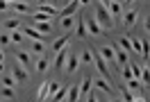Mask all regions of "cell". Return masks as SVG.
Masks as SVG:
<instances>
[{"label": "cell", "instance_id": "6da1fadb", "mask_svg": "<svg viewBox=\"0 0 150 102\" xmlns=\"http://www.w3.org/2000/svg\"><path fill=\"white\" fill-rule=\"evenodd\" d=\"M96 20L103 25V30H107V27H112V25H114V18L109 16V11H107V7H105L103 2L96 5Z\"/></svg>", "mask_w": 150, "mask_h": 102}, {"label": "cell", "instance_id": "7a4b0ae2", "mask_svg": "<svg viewBox=\"0 0 150 102\" xmlns=\"http://www.w3.org/2000/svg\"><path fill=\"white\" fill-rule=\"evenodd\" d=\"M84 25H86V34H93V37H100L105 30L103 25L96 20V16H91V18H84Z\"/></svg>", "mask_w": 150, "mask_h": 102}, {"label": "cell", "instance_id": "3957f363", "mask_svg": "<svg viewBox=\"0 0 150 102\" xmlns=\"http://www.w3.org/2000/svg\"><path fill=\"white\" fill-rule=\"evenodd\" d=\"M137 18H139V11L137 9H127L125 14H123V27H134L137 25Z\"/></svg>", "mask_w": 150, "mask_h": 102}, {"label": "cell", "instance_id": "277c9868", "mask_svg": "<svg viewBox=\"0 0 150 102\" xmlns=\"http://www.w3.org/2000/svg\"><path fill=\"white\" fill-rule=\"evenodd\" d=\"M98 55L105 59V64H116V55H114V50L109 46H103L100 50H98Z\"/></svg>", "mask_w": 150, "mask_h": 102}, {"label": "cell", "instance_id": "5b68a950", "mask_svg": "<svg viewBox=\"0 0 150 102\" xmlns=\"http://www.w3.org/2000/svg\"><path fill=\"white\" fill-rule=\"evenodd\" d=\"M77 7H80V0H73V2H68V5H66L64 9L59 11V18H66V16H73Z\"/></svg>", "mask_w": 150, "mask_h": 102}, {"label": "cell", "instance_id": "8992f818", "mask_svg": "<svg viewBox=\"0 0 150 102\" xmlns=\"http://www.w3.org/2000/svg\"><path fill=\"white\" fill-rule=\"evenodd\" d=\"M103 5L107 7L109 16H121V14H123V5H121V2H116V0H114V2H103Z\"/></svg>", "mask_w": 150, "mask_h": 102}, {"label": "cell", "instance_id": "52a82bcc", "mask_svg": "<svg viewBox=\"0 0 150 102\" xmlns=\"http://www.w3.org/2000/svg\"><path fill=\"white\" fill-rule=\"evenodd\" d=\"M11 77H14V79H16V82H28V70H25V68H23V66H16V68H14V73H11Z\"/></svg>", "mask_w": 150, "mask_h": 102}, {"label": "cell", "instance_id": "ba28073f", "mask_svg": "<svg viewBox=\"0 0 150 102\" xmlns=\"http://www.w3.org/2000/svg\"><path fill=\"white\" fill-rule=\"evenodd\" d=\"M77 64H80V57H75V55H68V59H66V66H64V70H66V73H75Z\"/></svg>", "mask_w": 150, "mask_h": 102}, {"label": "cell", "instance_id": "9c48e42d", "mask_svg": "<svg viewBox=\"0 0 150 102\" xmlns=\"http://www.w3.org/2000/svg\"><path fill=\"white\" fill-rule=\"evenodd\" d=\"M68 41H71V34H64V37H59V39H57V41H55V46H52V48H55V55H59V52L64 50Z\"/></svg>", "mask_w": 150, "mask_h": 102}, {"label": "cell", "instance_id": "30bf717a", "mask_svg": "<svg viewBox=\"0 0 150 102\" xmlns=\"http://www.w3.org/2000/svg\"><path fill=\"white\" fill-rule=\"evenodd\" d=\"M89 93H91V77H84V79L80 82V95L89 98Z\"/></svg>", "mask_w": 150, "mask_h": 102}, {"label": "cell", "instance_id": "8fae6325", "mask_svg": "<svg viewBox=\"0 0 150 102\" xmlns=\"http://www.w3.org/2000/svg\"><path fill=\"white\" fill-rule=\"evenodd\" d=\"M18 27H23V25H21V20H16V18H9V20H5V23H2V30H5V32H7V30L16 32Z\"/></svg>", "mask_w": 150, "mask_h": 102}, {"label": "cell", "instance_id": "7c38bea8", "mask_svg": "<svg viewBox=\"0 0 150 102\" xmlns=\"http://www.w3.org/2000/svg\"><path fill=\"white\" fill-rule=\"evenodd\" d=\"M48 95H50V82H43V86L39 89V102H46L48 100Z\"/></svg>", "mask_w": 150, "mask_h": 102}, {"label": "cell", "instance_id": "4fadbf2b", "mask_svg": "<svg viewBox=\"0 0 150 102\" xmlns=\"http://www.w3.org/2000/svg\"><path fill=\"white\" fill-rule=\"evenodd\" d=\"M14 55H16V61H18L23 68H25V66H30V55H28V52H23V50H16Z\"/></svg>", "mask_w": 150, "mask_h": 102}, {"label": "cell", "instance_id": "5bb4252c", "mask_svg": "<svg viewBox=\"0 0 150 102\" xmlns=\"http://www.w3.org/2000/svg\"><path fill=\"white\" fill-rule=\"evenodd\" d=\"M59 27H62V30H73V27H75V16L59 18Z\"/></svg>", "mask_w": 150, "mask_h": 102}, {"label": "cell", "instance_id": "9a60e30c", "mask_svg": "<svg viewBox=\"0 0 150 102\" xmlns=\"http://www.w3.org/2000/svg\"><path fill=\"white\" fill-rule=\"evenodd\" d=\"M66 59H68V52H66V50H62L59 55H55V64H52V66H57V68H64V66H66Z\"/></svg>", "mask_w": 150, "mask_h": 102}, {"label": "cell", "instance_id": "2e32d148", "mask_svg": "<svg viewBox=\"0 0 150 102\" xmlns=\"http://www.w3.org/2000/svg\"><path fill=\"white\" fill-rule=\"evenodd\" d=\"M39 11H41V14H48V16H57V9L50 2H41V5H39Z\"/></svg>", "mask_w": 150, "mask_h": 102}, {"label": "cell", "instance_id": "e0dca14e", "mask_svg": "<svg viewBox=\"0 0 150 102\" xmlns=\"http://www.w3.org/2000/svg\"><path fill=\"white\" fill-rule=\"evenodd\" d=\"M93 86H98L100 91H105V93H112L114 89H112V84L107 82V79H93Z\"/></svg>", "mask_w": 150, "mask_h": 102}, {"label": "cell", "instance_id": "ac0fdd59", "mask_svg": "<svg viewBox=\"0 0 150 102\" xmlns=\"http://www.w3.org/2000/svg\"><path fill=\"white\" fill-rule=\"evenodd\" d=\"M75 27H77V30H75V37H77V39H84V37H86V25H84V18H80V20H77V25H75Z\"/></svg>", "mask_w": 150, "mask_h": 102}, {"label": "cell", "instance_id": "d6986e66", "mask_svg": "<svg viewBox=\"0 0 150 102\" xmlns=\"http://www.w3.org/2000/svg\"><path fill=\"white\" fill-rule=\"evenodd\" d=\"M11 7H14V11H18V14H30V5L28 2H11Z\"/></svg>", "mask_w": 150, "mask_h": 102}, {"label": "cell", "instance_id": "ffe728a7", "mask_svg": "<svg viewBox=\"0 0 150 102\" xmlns=\"http://www.w3.org/2000/svg\"><path fill=\"white\" fill-rule=\"evenodd\" d=\"M116 46L121 48L123 52H130V50H132V39H127V37H123V39H118V43H116Z\"/></svg>", "mask_w": 150, "mask_h": 102}, {"label": "cell", "instance_id": "44dd1931", "mask_svg": "<svg viewBox=\"0 0 150 102\" xmlns=\"http://www.w3.org/2000/svg\"><path fill=\"white\" fill-rule=\"evenodd\" d=\"M66 98H68V102H77V98H80V86H71Z\"/></svg>", "mask_w": 150, "mask_h": 102}, {"label": "cell", "instance_id": "7402d4cb", "mask_svg": "<svg viewBox=\"0 0 150 102\" xmlns=\"http://www.w3.org/2000/svg\"><path fill=\"white\" fill-rule=\"evenodd\" d=\"M50 66H52V64H50L48 59H43V57H41V59L37 61V73H46V70L50 68Z\"/></svg>", "mask_w": 150, "mask_h": 102}, {"label": "cell", "instance_id": "603a6c76", "mask_svg": "<svg viewBox=\"0 0 150 102\" xmlns=\"http://www.w3.org/2000/svg\"><path fill=\"white\" fill-rule=\"evenodd\" d=\"M121 100H123V102H134V95H132L130 89H125V86L121 89Z\"/></svg>", "mask_w": 150, "mask_h": 102}, {"label": "cell", "instance_id": "cb8c5ba5", "mask_svg": "<svg viewBox=\"0 0 150 102\" xmlns=\"http://www.w3.org/2000/svg\"><path fill=\"white\" fill-rule=\"evenodd\" d=\"M80 61H82V64H93V52H91V50H84V52L80 55Z\"/></svg>", "mask_w": 150, "mask_h": 102}, {"label": "cell", "instance_id": "d4e9b609", "mask_svg": "<svg viewBox=\"0 0 150 102\" xmlns=\"http://www.w3.org/2000/svg\"><path fill=\"white\" fill-rule=\"evenodd\" d=\"M141 55L146 57V59L150 57V41L148 39H141Z\"/></svg>", "mask_w": 150, "mask_h": 102}, {"label": "cell", "instance_id": "484cf974", "mask_svg": "<svg viewBox=\"0 0 150 102\" xmlns=\"http://www.w3.org/2000/svg\"><path fill=\"white\" fill-rule=\"evenodd\" d=\"M25 34H28L30 39H34V41H41V34H39L37 27H25Z\"/></svg>", "mask_w": 150, "mask_h": 102}, {"label": "cell", "instance_id": "4316f807", "mask_svg": "<svg viewBox=\"0 0 150 102\" xmlns=\"http://www.w3.org/2000/svg\"><path fill=\"white\" fill-rule=\"evenodd\" d=\"M43 41H32V52L34 55H43Z\"/></svg>", "mask_w": 150, "mask_h": 102}, {"label": "cell", "instance_id": "83f0119b", "mask_svg": "<svg viewBox=\"0 0 150 102\" xmlns=\"http://www.w3.org/2000/svg\"><path fill=\"white\" fill-rule=\"evenodd\" d=\"M141 82L150 86V68H148V66H143V68H141Z\"/></svg>", "mask_w": 150, "mask_h": 102}, {"label": "cell", "instance_id": "f1b7e54d", "mask_svg": "<svg viewBox=\"0 0 150 102\" xmlns=\"http://www.w3.org/2000/svg\"><path fill=\"white\" fill-rule=\"evenodd\" d=\"M52 16H48V14H41V11H34V20L37 23H50Z\"/></svg>", "mask_w": 150, "mask_h": 102}, {"label": "cell", "instance_id": "f546056e", "mask_svg": "<svg viewBox=\"0 0 150 102\" xmlns=\"http://www.w3.org/2000/svg\"><path fill=\"white\" fill-rule=\"evenodd\" d=\"M130 70H132V77L141 82V66H137V64H132V61H130Z\"/></svg>", "mask_w": 150, "mask_h": 102}, {"label": "cell", "instance_id": "4dcf8cb0", "mask_svg": "<svg viewBox=\"0 0 150 102\" xmlns=\"http://www.w3.org/2000/svg\"><path fill=\"white\" fill-rule=\"evenodd\" d=\"M16 79H14V77H11V75H7V77H2V86H7V89H14V86H16Z\"/></svg>", "mask_w": 150, "mask_h": 102}, {"label": "cell", "instance_id": "1f68e13d", "mask_svg": "<svg viewBox=\"0 0 150 102\" xmlns=\"http://www.w3.org/2000/svg\"><path fill=\"white\" fill-rule=\"evenodd\" d=\"M9 43H11V37L2 30V32H0V46H9Z\"/></svg>", "mask_w": 150, "mask_h": 102}, {"label": "cell", "instance_id": "d6a6232c", "mask_svg": "<svg viewBox=\"0 0 150 102\" xmlns=\"http://www.w3.org/2000/svg\"><path fill=\"white\" fill-rule=\"evenodd\" d=\"M37 27H39V34H48L50 32V23H37Z\"/></svg>", "mask_w": 150, "mask_h": 102}, {"label": "cell", "instance_id": "836d02e7", "mask_svg": "<svg viewBox=\"0 0 150 102\" xmlns=\"http://www.w3.org/2000/svg\"><path fill=\"white\" fill-rule=\"evenodd\" d=\"M66 95H68V89H66V86H62V89H59V91H57V95H55V100L59 102V100H64Z\"/></svg>", "mask_w": 150, "mask_h": 102}, {"label": "cell", "instance_id": "e575fe53", "mask_svg": "<svg viewBox=\"0 0 150 102\" xmlns=\"http://www.w3.org/2000/svg\"><path fill=\"white\" fill-rule=\"evenodd\" d=\"M0 98H14V89H7V86H2V91H0Z\"/></svg>", "mask_w": 150, "mask_h": 102}, {"label": "cell", "instance_id": "d590c367", "mask_svg": "<svg viewBox=\"0 0 150 102\" xmlns=\"http://www.w3.org/2000/svg\"><path fill=\"white\" fill-rule=\"evenodd\" d=\"M123 77L127 79V82H132L134 77H132V70H130V66H123Z\"/></svg>", "mask_w": 150, "mask_h": 102}, {"label": "cell", "instance_id": "8d00e7d4", "mask_svg": "<svg viewBox=\"0 0 150 102\" xmlns=\"http://www.w3.org/2000/svg\"><path fill=\"white\" fill-rule=\"evenodd\" d=\"M9 37H11V43H21V39H23V34H21L18 30H16V32H11Z\"/></svg>", "mask_w": 150, "mask_h": 102}, {"label": "cell", "instance_id": "74e56055", "mask_svg": "<svg viewBox=\"0 0 150 102\" xmlns=\"http://www.w3.org/2000/svg\"><path fill=\"white\" fill-rule=\"evenodd\" d=\"M132 50H134V52H141V39H132Z\"/></svg>", "mask_w": 150, "mask_h": 102}, {"label": "cell", "instance_id": "f35d334b", "mask_svg": "<svg viewBox=\"0 0 150 102\" xmlns=\"http://www.w3.org/2000/svg\"><path fill=\"white\" fill-rule=\"evenodd\" d=\"M57 91H59V84L50 82V95H48V98H55V95H57Z\"/></svg>", "mask_w": 150, "mask_h": 102}, {"label": "cell", "instance_id": "ab89813d", "mask_svg": "<svg viewBox=\"0 0 150 102\" xmlns=\"http://www.w3.org/2000/svg\"><path fill=\"white\" fill-rule=\"evenodd\" d=\"M139 86H141V82H139V79H132V82H127V89H130V91H137Z\"/></svg>", "mask_w": 150, "mask_h": 102}, {"label": "cell", "instance_id": "60d3db41", "mask_svg": "<svg viewBox=\"0 0 150 102\" xmlns=\"http://www.w3.org/2000/svg\"><path fill=\"white\" fill-rule=\"evenodd\" d=\"M11 7V2H7V0H0V9L5 11V9H9Z\"/></svg>", "mask_w": 150, "mask_h": 102}, {"label": "cell", "instance_id": "b9f144b4", "mask_svg": "<svg viewBox=\"0 0 150 102\" xmlns=\"http://www.w3.org/2000/svg\"><path fill=\"white\" fill-rule=\"evenodd\" d=\"M86 102H98V98H96L93 93H89V98H86Z\"/></svg>", "mask_w": 150, "mask_h": 102}, {"label": "cell", "instance_id": "7bdbcfd3", "mask_svg": "<svg viewBox=\"0 0 150 102\" xmlns=\"http://www.w3.org/2000/svg\"><path fill=\"white\" fill-rule=\"evenodd\" d=\"M143 25H146V30H150V16H148L146 20H143Z\"/></svg>", "mask_w": 150, "mask_h": 102}, {"label": "cell", "instance_id": "ee69618b", "mask_svg": "<svg viewBox=\"0 0 150 102\" xmlns=\"http://www.w3.org/2000/svg\"><path fill=\"white\" fill-rule=\"evenodd\" d=\"M134 102H148L146 98H134Z\"/></svg>", "mask_w": 150, "mask_h": 102}, {"label": "cell", "instance_id": "f6af8a7d", "mask_svg": "<svg viewBox=\"0 0 150 102\" xmlns=\"http://www.w3.org/2000/svg\"><path fill=\"white\" fill-rule=\"evenodd\" d=\"M2 61H5V52L0 50V64H2Z\"/></svg>", "mask_w": 150, "mask_h": 102}, {"label": "cell", "instance_id": "bcb514c9", "mask_svg": "<svg viewBox=\"0 0 150 102\" xmlns=\"http://www.w3.org/2000/svg\"><path fill=\"white\" fill-rule=\"evenodd\" d=\"M2 70H5V64H0V75H2Z\"/></svg>", "mask_w": 150, "mask_h": 102}, {"label": "cell", "instance_id": "7dc6e473", "mask_svg": "<svg viewBox=\"0 0 150 102\" xmlns=\"http://www.w3.org/2000/svg\"><path fill=\"white\" fill-rule=\"evenodd\" d=\"M100 102H112V100H100Z\"/></svg>", "mask_w": 150, "mask_h": 102}, {"label": "cell", "instance_id": "c3c4849f", "mask_svg": "<svg viewBox=\"0 0 150 102\" xmlns=\"http://www.w3.org/2000/svg\"><path fill=\"white\" fill-rule=\"evenodd\" d=\"M112 102H123V100H112Z\"/></svg>", "mask_w": 150, "mask_h": 102}, {"label": "cell", "instance_id": "681fc988", "mask_svg": "<svg viewBox=\"0 0 150 102\" xmlns=\"http://www.w3.org/2000/svg\"><path fill=\"white\" fill-rule=\"evenodd\" d=\"M0 27H2V25H0Z\"/></svg>", "mask_w": 150, "mask_h": 102}]
</instances>
